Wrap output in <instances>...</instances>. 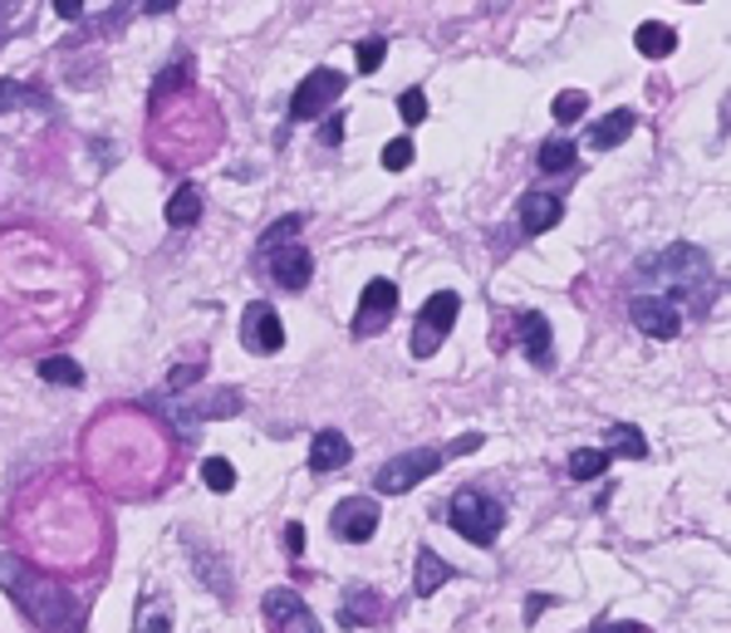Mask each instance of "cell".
Returning a JSON list of instances; mask_svg holds the SVG:
<instances>
[{
    "instance_id": "28",
    "label": "cell",
    "mask_w": 731,
    "mask_h": 633,
    "mask_svg": "<svg viewBox=\"0 0 731 633\" xmlns=\"http://www.w3.org/2000/svg\"><path fill=\"white\" fill-rule=\"evenodd\" d=\"M614 452H619V457H644L648 443L638 427H614Z\"/></svg>"
},
{
    "instance_id": "10",
    "label": "cell",
    "mask_w": 731,
    "mask_h": 633,
    "mask_svg": "<svg viewBox=\"0 0 731 633\" xmlns=\"http://www.w3.org/2000/svg\"><path fill=\"white\" fill-rule=\"evenodd\" d=\"M373 530H379V506H373L369 496H349V501H339V511H334V536L339 540L363 546V540H373Z\"/></svg>"
},
{
    "instance_id": "21",
    "label": "cell",
    "mask_w": 731,
    "mask_h": 633,
    "mask_svg": "<svg viewBox=\"0 0 731 633\" xmlns=\"http://www.w3.org/2000/svg\"><path fill=\"white\" fill-rule=\"evenodd\" d=\"M609 471V452L604 447H579L575 457H569V477L575 481H594V477H604Z\"/></svg>"
},
{
    "instance_id": "18",
    "label": "cell",
    "mask_w": 731,
    "mask_h": 633,
    "mask_svg": "<svg viewBox=\"0 0 731 633\" xmlns=\"http://www.w3.org/2000/svg\"><path fill=\"white\" fill-rule=\"evenodd\" d=\"M447 580H452V564L442 556H432V550H418V584H413V590L428 599V594H437Z\"/></svg>"
},
{
    "instance_id": "3",
    "label": "cell",
    "mask_w": 731,
    "mask_h": 633,
    "mask_svg": "<svg viewBox=\"0 0 731 633\" xmlns=\"http://www.w3.org/2000/svg\"><path fill=\"white\" fill-rule=\"evenodd\" d=\"M644 276L653 280H672L678 290H692V286H712V256L702 246H672V251L653 256L644 266Z\"/></svg>"
},
{
    "instance_id": "27",
    "label": "cell",
    "mask_w": 731,
    "mask_h": 633,
    "mask_svg": "<svg viewBox=\"0 0 731 633\" xmlns=\"http://www.w3.org/2000/svg\"><path fill=\"white\" fill-rule=\"evenodd\" d=\"M383 54H388V44L373 35V40H359L353 44V64H359V74H373L383 64Z\"/></svg>"
},
{
    "instance_id": "31",
    "label": "cell",
    "mask_w": 731,
    "mask_h": 633,
    "mask_svg": "<svg viewBox=\"0 0 731 633\" xmlns=\"http://www.w3.org/2000/svg\"><path fill=\"white\" fill-rule=\"evenodd\" d=\"M398 108H403L408 123H422V118H428V98H422V89H408V94L398 98Z\"/></svg>"
},
{
    "instance_id": "11",
    "label": "cell",
    "mask_w": 731,
    "mask_h": 633,
    "mask_svg": "<svg viewBox=\"0 0 731 633\" xmlns=\"http://www.w3.org/2000/svg\"><path fill=\"white\" fill-rule=\"evenodd\" d=\"M266 614L280 619V633H325V629H319V619L305 609V599L295 590H270L266 594Z\"/></svg>"
},
{
    "instance_id": "14",
    "label": "cell",
    "mask_w": 731,
    "mask_h": 633,
    "mask_svg": "<svg viewBox=\"0 0 731 633\" xmlns=\"http://www.w3.org/2000/svg\"><path fill=\"white\" fill-rule=\"evenodd\" d=\"M559 211H565V207H559L550 191H525V197H521V226H525L531 236L550 231V226L559 221Z\"/></svg>"
},
{
    "instance_id": "16",
    "label": "cell",
    "mask_w": 731,
    "mask_h": 633,
    "mask_svg": "<svg viewBox=\"0 0 731 633\" xmlns=\"http://www.w3.org/2000/svg\"><path fill=\"white\" fill-rule=\"evenodd\" d=\"M516 330H521V344L531 354V364H540V369L550 364V320L545 314H521Z\"/></svg>"
},
{
    "instance_id": "32",
    "label": "cell",
    "mask_w": 731,
    "mask_h": 633,
    "mask_svg": "<svg viewBox=\"0 0 731 633\" xmlns=\"http://www.w3.org/2000/svg\"><path fill=\"white\" fill-rule=\"evenodd\" d=\"M295 231H300V217H285L280 226H270L260 246H266V251H276V246H285V236H295Z\"/></svg>"
},
{
    "instance_id": "17",
    "label": "cell",
    "mask_w": 731,
    "mask_h": 633,
    "mask_svg": "<svg viewBox=\"0 0 731 633\" xmlns=\"http://www.w3.org/2000/svg\"><path fill=\"white\" fill-rule=\"evenodd\" d=\"M634 44H638V54H648V60H668V54L678 50V30L662 25V20H644Z\"/></svg>"
},
{
    "instance_id": "12",
    "label": "cell",
    "mask_w": 731,
    "mask_h": 633,
    "mask_svg": "<svg viewBox=\"0 0 731 633\" xmlns=\"http://www.w3.org/2000/svg\"><path fill=\"white\" fill-rule=\"evenodd\" d=\"M270 270H276V280L285 290H305L315 276V261L305 246H276V251H270Z\"/></svg>"
},
{
    "instance_id": "19",
    "label": "cell",
    "mask_w": 731,
    "mask_h": 633,
    "mask_svg": "<svg viewBox=\"0 0 731 633\" xmlns=\"http://www.w3.org/2000/svg\"><path fill=\"white\" fill-rule=\"evenodd\" d=\"M197 217H202V191L197 187H177L173 201H167V226H177V231H182V226H192Z\"/></svg>"
},
{
    "instance_id": "37",
    "label": "cell",
    "mask_w": 731,
    "mask_h": 633,
    "mask_svg": "<svg viewBox=\"0 0 731 633\" xmlns=\"http://www.w3.org/2000/svg\"><path fill=\"white\" fill-rule=\"evenodd\" d=\"M173 6H177V0H147L143 10H147V15H163V10H173Z\"/></svg>"
},
{
    "instance_id": "15",
    "label": "cell",
    "mask_w": 731,
    "mask_h": 633,
    "mask_svg": "<svg viewBox=\"0 0 731 633\" xmlns=\"http://www.w3.org/2000/svg\"><path fill=\"white\" fill-rule=\"evenodd\" d=\"M349 457H353L349 437H344V433H334V427H329V433H319V437H315V447H310V467H315V471H339Z\"/></svg>"
},
{
    "instance_id": "1",
    "label": "cell",
    "mask_w": 731,
    "mask_h": 633,
    "mask_svg": "<svg viewBox=\"0 0 731 633\" xmlns=\"http://www.w3.org/2000/svg\"><path fill=\"white\" fill-rule=\"evenodd\" d=\"M0 584H10V590H16V604L25 609L35 624H44V629H74V624H79L70 594H60V590H50V584H40L35 574H25L16 560L0 564Z\"/></svg>"
},
{
    "instance_id": "6",
    "label": "cell",
    "mask_w": 731,
    "mask_h": 633,
    "mask_svg": "<svg viewBox=\"0 0 731 633\" xmlns=\"http://www.w3.org/2000/svg\"><path fill=\"white\" fill-rule=\"evenodd\" d=\"M241 344L256 349V354H280L285 349V324L280 314L270 310L266 300H250L246 314H241Z\"/></svg>"
},
{
    "instance_id": "34",
    "label": "cell",
    "mask_w": 731,
    "mask_h": 633,
    "mask_svg": "<svg viewBox=\"0 0 731 633\" xmlns=\"http://www.w3.org/2000/svg\"><path fill=\"white\" fill-rule=\"evenodd\" d=\"M202 369H207V364H187V369H173V388H187L192 378H202Z\"/></svg>"
},
{
    "instance_id": "39",
    "label": "cell",
    "mask_w": 731,
    "mask_h": 633,
    "mask_svg": "<svg viewBox=\"0 0 731 633\" xmlns=\"http://www.w3.org/2000/svg\"><path fill=\"white\" fill-rule=\"evenodd\" d=\"M604 633H644L638 624H614V629H604Z\"/></svg>"
},
{
    "instance_id": "9",
    "label": "cell",
    "mask_w": 731,
    "mask_h": 633,
    "mask_svg": "<svg viewBox=\"0 0 731 633\" xmlns=\"http://www.w3.org/2000/svg\"><path fill=\"white\" fill-rule=\"evenodd\" d=\"M628 320H634L648 339H678V330H682V310L672 300H658V295H638L628 304Z\"/></svg>"
},
{
    "instance_id": "4",
    "label": "cell",
    "mask_w": 731,
    "mask_h": 633,
    "mask_svg": "<svg viewBox=\"0 0 731 633\" xmlns=\"http://www.w3.org/2000/svg\"><path fill=\"white\" fill-rule=\"evenodd\" d=\"M437 467H442V452L418 447V452H403V457L383 461V467H379V477H373V486H379L383 496H403V491H413L418 481L437 477Z\"/></svg>"
},
{
    "instance_id": "35",
    "label": "cell",
    "mask_w": 731,
    "mask_h": 633,
    "mask_svg": "<svg viewBox=\"0 0 731 633\" xmlns=\"http://www.w3.org/2000/svg\"><path fill=\"white\" fill-rule=\"evenodd\" d=\"M285 546H290V556H300V550H305V530L300 526H285Z\"/></svg>"
},
{
    "instance_id": "2",
    "label": "cell",
    "mask_w": 731,
    "mask_h": 633,
    "mask_svg": "<svg viewBox=\"0 0 731 633\" xmlns=\"http://www.w3.org/2000/svg\"><path fill=\"white\" fill-rule=\"evenodd\" d=\"M452 530L462 540H472V546H496V536L506 530V511H501V501H491L486 491H456L452 496Z\"/></svg>"
},
{
    "instance_id": "36",
    "label": "cell",
    "mask_w": 731,
    "mask_h": 633,
    "mask_svg": "<svg viewBox=\"0 0 731 633\" xmlns=\"http://www.w3.org/2000/svg\"><path fill=\"white\" fill-rule=\"evenodd\" d=\"M54 10H60L64 20H79L84 15V0H54Z\"/></svg>"
},
{
    "instance_id": "8",
    "label": "cell",
    "mask_w": 731,
    "mask_h": 633,
    "mask_svg": "<svg viewBox=\"0 0 731 633\" xmlns=\"http://www.w3.org/2000/svg\"><path fill=\"white\" fill-rule=\"evenodd\" d=\"M398 310V286L393 280H369L359 295V314H353V334H379Z\"/></svg>"
},
{
    "instance_id": "33",
    "label": "cell",
    "mask_w": 731,
    "mask_h": 633,
    "mask_svg": "<svg viewBox=\"0 0 731 633\" xmlns=\"http://www.w3.org/2000/svg\"><path fill=\"white\" fill-rule=\"evenodd\" d=\"M344 113H334V118H325V133H319V138H325V148H339V143H344Z\"/></svg>"
},
{
    "instance_id": "20",
    "label": "cell",
    "mask_w": 731,
    "mask_h": 633,
    "mask_svg": "<svg viewBox=\"0 0 731 633\" xmlns=\"http://www.w3.org/2000/svg\"><path fill=\"white\" fill-rule=\"evenodd\" d=\"M133 633H173V604L167 599H143Z\"/></svg>"
},
{
    "instance_id": "29",
    "label": "cell",
    "mask_w": 731,
    "mask_h": 633,
    "mask_svg": "<svg viewBox=\"0 0 731 633\" xmlns=\"http://www.w3.org/2000/svg\"><path fill=\"white\" fill-rule=\"evenodd\" d=\"M408 163H413V143H408V138H393V143L383 148V167H388V173H403Z\"/></svg>"
},
{
    "instance_id": "26",
    "label": "cell",
    "mask_w": 731,
    "mask_h": 633,
    "mask_svg": "<svg viewBox=\"0 0 731 633\" xmlns=\"http://www.w3.org/2000/svg\"><path fill=\"white\" fill-rule=\"evenodd\" d=\"M585 108H589L585 89H565V94H555V123H575Z\"/></svg>"
},
{
    "instance_id": "22",
    "label": "cell",
    "mask_w": 731,
    "mask_h": 633,
    "mask_svg": "<svg viewBox=\"0 0 731 633\" xmlns=\"http://www.w3.org/2000/svg\"><path fill=\"white\" fill-rule=\"evenodd\" d=\"M40 378L44 383H60V388H79V383H84V369H79L74 359L54 354V359H40Z\"/></svg>"
},
{
    "instance_id": "38",
    "label": "cell",
    "mask_w": 731,
    "mask_h": 633,
    "mask_svg": "<svg viewBox=\"0 0 731 633\" xmlns=\"http://www.w3.org/2000/svg\"><path fill=\"white\" fill-rule=\"evenodd\" d=\"M545 604H550V594H540V599H531V609H525V619H531V624H535V614H540V609Z\"/></svg>"
},
{
    "instance_id": "13",
    "label": "cell",
    "mask_w": 731,
    "mask_h": 633,
    "mask_svg": "<svg viewBox=\"0 0 731 633\" xmlns=\"http://www.w3.org/2000/svg\"><path fill=\"white\" fill-rule=\"evenodd\" d=\"M634 123H638V113H634V108H614L609 118H599V123L589 128L585 148H589V153H609V148H619L628 133H634Z\"/></svg>"
},
{
    "instance_id": "7",
    "label": "cell",
    "mask_w": 731,
    "mask_h": 633,
    "mask_svg": "<svg viewBox=\"0 0 731 633\" xmlns=\"http://www.w3.org/2000/svg\"><path fill=\"white\" fill-rule=\"evenodd\" d=\"M344 94V74H334V70H315L310 79H305L300 89H295V98H290V118H319L334 98Z\"/></svg>"
},
{
    "instance_id": "25",
    "label": "cell",
    "mask_w": 731,
    "mask_h": 633,
    "mask_svg": "<svg viewBox=\"0 0 731 633\" xmlns=\"http://www.w3.org/2000/svg\"><path fill=\"white\" fill-rule=\"evenodd\" d=\"M202 481H207L212 491H231V486H236V467L226 457H207V461H202Z\"/></svg>"
},
{
    "instance_id": "23",
    "label": "cell",
    "mask_w": 731,
    "mask_h": 633,
    "mask_svg": "<svg viewBox=\"0 0 731 633\" xmlns=\"http://www.w3.org/2000/svg\"><path fill=\"white\" fill-rule=\"evenodd\" d=\"M575 163V143L569 138H545L540 143V173H565Z\"/></svg>"
},
{
    "instance_id": "24",
    "label": "cell",
    "mask_w": 731,
    "mask_h": 633,
    "mask_svg": "<svg viewBox=\"0 0 731 633\" xmlns=\"http://www.w3.org/2000/svg\"><path fill=\"white\" fill-rule=\"evenodd\" d=\"M6 108H44V98L30 94V89L16 84V79H0V113Z\"/></svg>"
},
{
    "instance_id": "30",
    "label": "cell",
    "mask_w": 731,
    "mask_h": 633,
    "mask_svg": "<svg viewBox=\"0 0 731 633\" xmlns=\"http://www.w3.org/2000/svg\"><path fill=\"white\" fill-rule=\"evenodd\" d=\"M363 599H349L344 604V624H353V619H359V624H373V619H379V604H373L369 599V590H359Z\"/></svg>"
},
{
    "instance_id": "5",
    "label": "cell",
    "mask_w": 731,
    "mask_h": 633,
    "mask_svg": "<svg viewBox=\"0 0 731 633\" xmlns=\"http://www.w3.org/2000/svg\"><path fill=\"white\" fill-rule=\"evenodd\" d=\"M456 310H462V300H456L452 290H437V295L422 304L418 330H413V359H432V354H437L442 339H447L452 324H456Z\"/></svg>"
}]
</instances>
